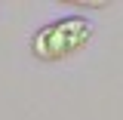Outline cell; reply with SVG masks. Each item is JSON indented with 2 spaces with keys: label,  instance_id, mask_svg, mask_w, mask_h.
Wrapping results in <instances>:
<instances>
[{
  "label": "cell",
  "instance_id": "obj_1",
  "mask_svg": "<svg viewBox=\"0 0 123 120\" xmlns=\"http://www.w3.org/2000/svg\"><path fill=\"white\" fill-rule=\"evenodd\" d=\"M92 40V22L80 15H65L55 19L31 37V52L40 62H62L68 56L80 52Z\"/></svg>",
  "mask_w": 123,
  "mask_h": 120
}]
</instances>
